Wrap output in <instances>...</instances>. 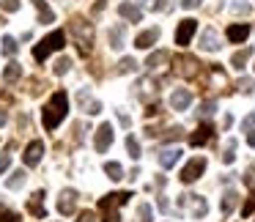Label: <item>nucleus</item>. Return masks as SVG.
<instances>
[{"label": "nucleus", "mask_w": 255, "mask_h": 222, "mask_svg": "<svg viewBox=\"0 0 255 222\" xmlns=\"http://www.w3.org/2000/svg\"><path fill=\"white\" fill-rule=\"evenodd\" d=\"M69 112V96L66 91H55L52 94V99L44 105V110H41V123H44V129H58V123L66 118Z\"/></svg>", "instance_id": "nucleus-1"}, {"label": "nucleus", "mask_w": 255, "mask_h": 222, "mask_svg": "<svg viewBox=\"0 0 255 222\" xmlns=\"http://www.w3.org/2000/svg\"><path fill=\"white\" fill-rule=\"evenodd\" d=\"M129 198H132V192H110V195H105V198L99 200V211L105 214V222H121L118 209H121L124 203H129Z\"/></svg>", "instance_id": "nucleus-2"}, {"label": "nucleus", "mask_w": 255, "mask_h": 222, "mask_svg": "<svg viewBox=\"0 0 255 222\" xmlns=\"http://www.w3.org/2000/svg\"><path fill=\"white\" fill-rule=\"evenodd\" d=\"M69 30L74 33V44H77V50L83 52V55H88L91 52V41H94V28H91L85 19H72L69 22Z\"/></svg>", "instance_id": "nucleus-3"}, {"label": "nucleus", "mask_w": 255, "mask_h": 222, "mask_svg": "<svg viewBox=\"0 0 255 222\" xmlns=\"http://www.w3.org/2000/svg\"><path fill=\"white\" fill-rule=\"evenodd\" d=\"M63 41H66V33H63V30H52V33L47 36V39H41L39 44L33 47V58H36L39 63H41V61H47V58H50V52L61 50Z\"/></svg>", "instance_id": "nucleus-4"}, {"label": "nucleus", "mask_w": 255, "mask_h": 222, "mask_svg": "<svg viewBox=\"0 0 255 222\" xmlns=\"http://www.w3.org/2000/svg\"><path fill=\"white\" fill-rule=\"evenodd\" d=\"M203 170H206V159L203 156H195V159H189L187 165H184V170H181V184H195L200 176H203Z\"/></svg>", "instance_id": "nucleus-5"}, {"label": "nucleus", "mask_w": 255, "mask_h": 222, "mask_svg": "<svg viewBox=\"0 0 255 222\" xmlns=\"http://www.w3.org/2000/svg\"><path fill=\"white\" fill-rule=\"evenodd\" d=\"M195 30H198V22H195V19H181L178 28H176V44L178 47H187L189 41H192Z\"/></svg>", "instance_id": "nucleus-6"}, {"label": "nucleus", "mask_w": 255, "mask_h": 222, "mask_svg": "<svg viewBox=\"0 0 255 222\" xmlns=\"http://www.w3.org/2000/svg\"><path fill=\"white\" fill-rule=\"evenodd\" d=\"M113 140H116V134H113V126L110 123H102L99 129H96V140H94V148L99 151V154H105L107 148L113 145Z\"/></svg>", "instance_id": "nucleus-7"}, {"label": "nucleus", "mask_w": 255, "mask_h": 222, "mask_svg": "<svg viewBox=\"0 0 255 222\" xmlns=\"http://www.w3.org/2000/svg\"><path fill=\"white\" fill-rule=\"evenodd\" d=\"M41 156H44V143H41V140H33V143H28L22 159H25V165H28V167H36L41 162Z\"/></svg>", "instance_id": "nucleus-8"}, {"label": "nucleus", "mask_w": 255, "mask_h": 222, "mask_svg": "<svg viewBox=\"0 0 255 222\" xmlns=\"http://www.w3.org/2000/svg\"><path fill=\"white\" fill-rule=\"evenodd\" d=\"M178 206H189V209H192V217H206V211H209L206 200L198 198V195H181V198H178Z\"/></svg>", "instance_id": "nucleus-9"}, {"label": "nucleus", "mask_w": 255, "mask_h": 222, "mask_svg": "<svg viewBox=\"0 0 255 222\" xmlns=\"http://www.w3.org/2000/svg\"><path fill=\"white\" fill-rule=\"evenodd\" d=\"M74 209H77V192L74 189H63L61 198H58V211L63 217H69V214H74Z\"/></svg>", "instance_id": "nucleus-10"}, {"label": "nucleus", "mask_w": 255, "mask_h": 222, "mask_svg": "<svg viewBox=\"0 0 255 222\" xmlns=\"http://www.w3.org/2000/svg\"><path fill=\"white\" fill-rule=\"evenodd\" d=\"M176 66H178L176 72L181 74V77H189V80H192V77H198V69H200V63L195 61L192 55H181V58L176 61Z\"/></svg>", "instance_id": "nucleus-11"}, {"label": "nucleus", "mask_w": 255, "mask_h": 222, "mask_svg": "<svg viewBox=\"0 0 255 222\" xmlns=\"http://www.w3.org/2000/svg\"><path fill=\"white\" fill-rule=\"evenodd\" d=\"M192 105V94H189L187 88H176L170 96V107L173 110H187V107Z\"/></svg>", "instance_id": "nucleus-12"}, {"label": "nucleus", "mask_w": 255, "mask_h": 222, "mask_svg": "<svg viewBox=\"0 0 255 222\" xmlns=\"http://www.w3.org/2000/svg\"><path fill=\"white\" fill-rule=\"evenodd\" d=\"M211 132H214V129H211V123H200V126L189 134V143H192L195 148H198V145H206L211 140Z\"/></svg>", "instance_id": "nucleus-13"}, {"label": "nucleus", "mask_w": 255, "mask_h": 222, "mask_svg": "<svg viewBox=\"0 0 255 222\" xmlns=\"http://www.w3.org/2000/svg\"><path fill=\"white\" fill-rule=\"evenodd\" d=\"M156 39H159V30H156V28H148V30H143V33L134 39V47H137V50H148V47L156 44Z\"/></svg>", "instance_id": "nucleus-14"}, {"label": "nucleus", "mask_w": 255, "mask_h": 222, "mask_svg": "<svg viewBox=\"0 0 255 222\" xmlns=\"http://www.w3.org/2000/svg\"><path fill=\"white\" fill-rule=\"evenodd\" d=\"M200 47H203L206 52H217L220 50V39H217V30L214 28H206L203 36H200Z\"/></svg>", "instance_id": "nucleus-15"}, {"label": "nucleus", "mask_w": 255, "mask_h": 222, "mask_svg": "<svg viewBox=\"0 0 255 222\" xmlns=\"http://www.w3.org/2000/svg\"><path fill=\"white\" fill-rule=\"evenodd\" d=\"M228 41H233V44H242V41L244 39H247V36H250V25H231V28H228Z\"/></svg>", "instance_id": "nucleus-16"}, {"label": "nucleus", "mask_w": 255, "mask_h": 222, "mask_svg": "<svg viewBox=\"0 0 255 222\" xmlns=\"http://www.w3.org/2000/svg\"><path fill=\"white\" fill-rule=\"evenodd\" d=\"M178 159H181V148H173V145H170V148H162L159 151V165L162 167H173Z\"/></svg>", "instance_id": "nucleus-17"}, {"label": "nucleus", "mask_w": 255, "mask_h": 222, "mask_svg": "<svg viewBox=\"0 0 255 222\" xmlns=\"http://www.w3.org/2000/svg\"><path fill=\"white\" fill-rule=\"evenodd\" d=\"M41 200H44V192H36L33 198L28 200V211L33 217H39V220H44L47 217V209H44V203H41Z\"/></svg>", "instance_id": "nucleus-18"}, {"label": "nucleus", "mask_w": 255, "mask_h": 222, "mask_svg": "<svg viewBox=\"0 0 255 222\" xmlns=\"http://www.w3.org/2000/svg\"><path fill=\"white\" fill-rule=\"evenodd\" d=\"M118 14H121L124 19H129V22H140V19H143V11H140L134 3H121V6H118Z\"/></svg>", "instance_id": "nucleus-19"}, {"label": "nucleus", "mask_w": 255, "mask_h": 222, "mask_svg": "<svg viewBox=\"0 0 255 222\" xmlns=\"http://www.w3.org/2000/svg\"><path fill=\"white\" fill-rule=\"evenodd\" d=\"M124 33H127V28H124V25H113V28H110L107 41H110L113 50H121V47H124Z\"/></svg>", "instance_id": "nucleus-20"}, {"label": "nucleus", "mask_w": 255, "mask_h": 222, "mask_svg": "<svg viewBox=\"0 0 255 222\" xmlns=\"http://www.w3.org/2000/svg\"><path fill=\"white\" fill-rule=\"evenodd\" d=\"M236 203H239V195L233 192V189H228V192L222 195V206H220V209H222V214L228 217V214H231L233 209H236Z\"/></svg>", "instance_id": "nucleus-21"}, {"label": "nucleus", "mask_w": 255, "mask_h": 222, "mask_svg": "<svg viewBox=\"0 0 255 222\" xmlns=\"http://www.w3.org/2000/svg\"><path fill=\"white\" fill-rule=\"evenodd\" d=\"M19 77H22V66L11 61V63L6 66V72H3V80H6V83H17Z\"/></svg>", "instance_id": "nucleus-22"}, {"label": "nucleus", "mask_w": 255, "mask_h": 222, "mask_svg": "<svg viewBox=\"0 0 255 222\" xmlns=\"http://www.w3.org/2000/svg\"><path fill=\"white\" fill-rule=\"evenodd\" d=\"M33 6L39 8V19H41V22H52V19H55V14H52V8L47 6L44 0H33Z\"/></svg>", "instance_id": "nucleus-23"}, {"label": "nucleus", "mask_w": 255, "mask_h": 222, "mask_svg": "<svg viewBox=\"0 0 255 222\" xmlns=\"http://www.w3.org/2000/svg\"><path fill=\"white\" fill-rule=\"evenodd\" d=\"M167 61H170V55H167V52H154V55L148 58V63H145V66L154 72V69H162V63H167Z\"/></svg>", "instance_id": "nucleus-24"}, {"label": "nucleus", "mask_w": 255, "mask_h": 222, "mask_svg": "<svg viewBox=\"0 0 255 222\" xmlns=\"http://www.w3.org/2000/svg\"><path fill=\"white\" fill-rule=\"evenodd\" d=\"M105 173L113 178V181H121V178H124V167L118 165V162H107V165H105Z\"/></svg>", "instance_id": "nucleus-25"}, {"label": "nucleus", "mask_w": 255, "mask_h": 222, "mask_svg": "<svg viewBox=\"0 0 255 222\" xmlns=\"http://www.w3.org/2000/svg\"><path fill=\"white\" fill-rule=\"evenodd\" d=\"M250 55H253V50H250V47H247V50H239L236 55L231 58V63H233L236 69H244V63L250 61Z\"/></svg>", "instance_id": "nucleus-26"}, {"label": "nucleus", "mask_w": 255, "mask_h": 222, "mask_svg": "<svg viewBox=\"0 0 255 222\" xmlns=\"http://www.w3.org/2000/svg\"><path fill=\"white\" fill-rule=\"evenodd\" d=\"M3 52H6L8 58L17 55V39H14V36H3Z\"/></svg>", "instance_id": "nucleus-27"}, {"label": "nucleus", "mask_w": 255, "mask_h": 222, "mask_svg": "<svg viewBox=\"0 0 255 222\" xmlns=\"http://www.w3.org/2000/svg\"><path fill=\"white\" fill-rule=\"evenodd\" d=\"M233 159H236V140H228L225 154H222V162H225V165H231Z\"/></svg>", "instance_id": "nucleus-28"}, {"label": "nucleus", "mask_w": 255, "mask_h": 222, "mask_svg": "<svg viewBox=\"0 0 255 222\" xmlns=\"http://www.w3.org/2000/svg\"><path fill=\"white\" fill-rule=\"evenodd\" d=\"M127 151H129V156H132V159H140V143L132 137V134L127 137Z\"/></svg>", "instance_id": "nucleus-29"}, {"label": "nucleus", "mask_w": 255, "mask_h": 222, "mask_svg": "<svg viewBox=\"0 0 255 222\" xmlns=\"http://www.w3.org/2000/svg\"><path fill=\"white\" fill-rule=\"evenodd\" d=\"M22 184H25V173H22V170H17V173H14V176L6 181V187H8V189H19Z\"/></svg>", "instance_id": "nucleus-30"}, {"label": "nucleus", "mask_w": 255, "mask_h": 222, "mask_svg": "<svg viewBox=\"0 0 255 222\" xmlns=\"http://www.w3.org/2000/svg\"><path fill=\"white\" fill-rule=\"evenodd\" d=\"M134 69H137V63H134V58H121V63H118V74L134 72Z\"/></svg>", "instance_id": "nucleus-31"}, {"label": "nucleus", "mask_w": 255, "mask_h": 222, "mask_svg": "<svg viewBox=\"0 0 255 222\" xmlns=\"http://www.w3.org/2000/svg\"><path fill=\"white\" fill-rule=\"evenodd\" d=\"M69 69H72V61H69V58H58V61H55V74H58V77L66 74Z\"/></svg>", "instance_id": "nucleus-32"}, {"label": "nucleus", "mask_w": 255, "mask_h": 222, "mask_svg": "<svg viewBox=\"0 0 255 222\" xmlns=\"http://www.w3.org/2000/svg\"><path fill=\"white\" fill-rule=\"evenodd\" d=\"M137 217H140V222H151V206L148 203H140Z\"/></svg>", "instance_id": "nucleus-33"}, {"label": "nucleus", "mask_w": 255, "mask_h": 222, "mask_svg": "<svg viewBox=\"0 0 255 222\" xmlns=\"http://www.w3.org/2000/svg\"><path fill=\"white\" fill-rule=\"evenodd\" d=\"M253 211H255V195H253V198H250L247 203L242 206V217H244V220H247V217L253 214Z\"/></svg>", "instance_id": "nucleus-34"}, {"label": "nucleus", "mask_w": 255, "mask_h": 222, "mask_svg": "<svg viewBox=\"0 0 255 222\" xmlns=\"http://www.w3.org/2000/svg\"><path fill=\"white\" fill-rule=\"evenodd\" d=\"M0 222H22V220H19V214H14V211H3V214H0Z\"/></svg>", "instance_id": "nucleus-35"}, {"label": "nucleus", "mask_w": 255, "mask_h": 222, "mask_svg": "<svg viewBox=\"0 0 255 222\" xmlns=\"http://www.w3.org/2000/svg\"><path fill=\"white\" fill-rule=\"evenodd\" d=\"M242 129H244V132H250V129H255V112H250V115L242 121Z\"/></svg>", "instance_id": "nucleus-36"}, {"label": "nucleus", "mask_w": 255, "mask_h": 222, "mask_svg": "<svg viewBox=\"0 0 255 222\" xmlns=\"http://www.w3.org/2000/svg\"><path fill=\"white\" fill-rule=\"evenodd\" d=\"M0 6L6 8V11H17V8H19V0H0Z\"/></svg>", "instance_id": "nucleus-37"}, {"label": "nucleus", "mask_w": 255, "mask_h": 222, "mask_svg": "<svg viewBox=\"0 0 255 222\" xmlns=\"http://www.w3.org/2000/svg\"><path fill=\"white\" fill-rule=\"evenodd\" d=\"M239 88H242L244 94H253V91H255V80H242V83H239Z\"/></svg>", "instance_id": "nucleus-38"}, {"label": "nucleus", "mask_w": 255, "mask_h": 222, "mask_svg": "<svg viewBox=\"0 0 255 222\" xmlns=\"http://www.w3.org/2000/svg\"><path fill=\"white\" fill-rule=\"evenodd\" d=\"M233 11H236V14H250V6H247V3H242V0H236V3H233Z\"/></svg>", "instance_id": "nucleus-39"}, {"label": "nucleus", "mask_w": 255, "mask_h": 222, "mask_svg": "<svg viewBox=\"0 0 255 222\" xmlns=\"http://www.w3.org/2000/svg\"><path fill=\"white\" fill-rule=\"evenodd\" d=\"M8 165H11V156H8V154H0V173L8 170Z\"/></svg>", "instance_id": "nucleus-40"}, {"label": "nucleus", "mask_w": 255, "mask_h": 222, "mask_svg": "<svg viewBox=\"0 0 255 222\" xmlns=\"http://www.w3.org/2000/svg\"><path fill=\"white\" fill-rule=\"evenodd\" d=\"M77 222H96L94 211H83V214H80V220H77Z\"/></svg>", "instance_id": "nucleus-41"}, {"label": "nucleus", "mask_w": 255, "mask_h": 222, "mask_svg": "<svg viewBox=\"0 0 255 222\" xmlns=\"http://www.w3.org/2000/svg\"><path fill=\"white\" fill-rule=\"evenodd\" d=\"M200 112H203V115H211V112H214V102H206V105L200 107Z\"/></svg>", "instance_id": "nucleus-42"}, {"label": "nucleus", "mask_w": 255, "mask_h": 222, "mask_svg": "<svg viewBox=\"0 0 255 222\" xmlns=\"http://www.w3.org/2000/svg\"><path fill=\"white\" fill-rule=\"evenodd\" d=\"M181 6H184V8H198L200 0H181Z\"/></svg>", "instance_id": "nucleus-43"}, {"label": "nucleus", "mask_w": 255, "mask_h": 222, "mask_svg": "<svg viewBox=\"0 0 255 222\" xmlns=\"http://www.w3.org/2000/svg\"><path fill=\"white\" fill-rule=\"evenodd\" d=\"M99 110H102V105H99V102H91V105H88V112H91V115H96Z\"/></svg>", "instance_id": "nucleus-44"}, {"label": "nucleus", "mask_w": 255, "mask_h": 222, "mask_svg": "<svg viewBox=\"0 0 255 222\" xmlns=\"http://www.w3.org/2000/svg\"><path fill=\"white\" fill-rule=\"evenodd\" d=\"M244 181H247V184H250V187H255V173H253V170H250V173H247V176H244Z\"/></svg>", "instance_id": "nucleus-45"}, {"label": "nucleus", "mask_w": 255, "mask_h": 222, "mask_svg": "<svg viewBox=\"0 0 255 222\" xmlns=\"http://www.w3.org/2000/svg\"><path fill=\"white\" fill-rule=\"evenodd\" d=\"M247 143L255 148V129H250V134H247Z\"/></svg>", "instance_id": "nucleus-46"}, {"label": "nucleus", "mask_w": 255, "mask_h": 222, "mask_svg": "<svg viewBox=\"0 0 255 222\" xmlns=\"http://www.w3.org/2000/svg\"><path fill=\"white\" fill-rule=\"evenodd\" d=\"M140 3H143V6H151V8H156V3H154V0H140Z\"/></svg>", "instance_id": "nucleus-47"}, {"label": "nucleus", "mask_w": 255, "mask_h": 222, "mask_svg": "<svg viewBox=\"0 0 255 222\" xmlns=\"http://www.w3.org/2000/svg\"><path fill=\"white\" fill-rule=\"evenodd\" d=\"M3 123H6V112L0 110V126H3Z\"/></svg>", "instance_id": "nucleus-48"}]
</instances>
